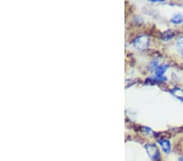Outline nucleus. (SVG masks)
Masks as SVG:
<instances>
[{"label": "nucleus", "instance_id": "f257e3e1", "mask_svg": "<svg viewBox=\"0 0 183 161\" xmlns=\"http://www.w3.org/2000/svg\"><path fill=\"white\" fill-rule=\"evenodd\" d=\"M146 150L149 156L153 160H158L159 159V151L157 146L154 144H147L146 146Z\"/></svg>", "mask_w": 183, "mask_h": 161}, {"label": "nucleus", "instance_id": "f03ea898", "mask_svg": "<svg viewBox=\"0 0 183 161\" xmlns=\"http://www.w3.org/2000/svg\"><path fill=\"white\" fill-rule=\"evenodd\" d=\"M148 42L149 40L148 38H147V37L142 35V36L138 37V38L134 41V43L136 48H138V49L139 50H142L147 47V45H148Z\"/></svg>", "mask_w": 183, "mask_h": 161}, {"label": "nucleus", "instance_id": "7ed1b4c3", "mask_svg": "<svg viewBox=\"0 0 183 161\" xmlns=\"http://www.w3.org/2000/svg\"><path fill=\"white\" fill-rule=\"evenodd\" d=\"M159 145L161 146L162 149L164 150V152L168 153L169 151H170L171 145H170V142H168V140H165V139L159 140Z\"/></svg>", "mask_w": 183, "mask_h": 161}, {"label": "nucleus", "instance_id": "20e7f679", "mask_svg": "<svg viewBox=\"0 0 183 161\" xmlns=\"http://www.w3.org/2000/svg\"><path fill=\"white\" fill-rule=\"evenodd\" d=\"M168 65H161V66H157V68L155 69V74L157 77H161L164 74V72L166 71V69H168Z\"/></svg>", "mask_w": 183, "mask_h": 161}, {"label": "nucleus", "instance_id": "39448f33", "mask_svg": "<svg viewBox=\"0 0 183 161\" xmlns=\"http://www.w3.org/2000/svg\"><path fill=\"white\" fill-rule=\"evenodd\" d=\"M183 21V16L181 14H176L173 16V17L171 19V22L174 23V24H181Z\"/></svg>", "mask_w": 183, "mask_h": 161}, {"label": "nucleus", "instance_id": "423d86ee", "mask_svg": "<svg viewBox=\"0 0 183 161\" xmlns=\"http://www.w3.org/2000/svg\"><path fill=\"white\" fill-rule=\"evenodd\" d=\"M177 50L181 54H183V38H180L176 42Z\"/></svg>", "mask_w": 183, "mask_h": 161}, {"label": "nucleus", "instance_id": "0eeeda50", "mask_svg": "<svg viewBox=\"0 0 183 161\" xmlns=\"http://www.w3.org/2000/svg\"><path fill=\"white\" fill-rule=\"evenodd\" d=\"M172 95H174L177 98L183 100V90H180V89H174L172 90Z\"/></svg>", "mask_w": 183, "mask_h": 161}, {"label": "nucleus", "instance_id": "6e6552de", "mask_svg": "<svg viewBox=\"0 0 183 161\" xmlns=\"http://www.w3.org/2000/svg\"><path fill=\"white\" fill-rule=\"evenodd\" d=\"M168 33L169 32H167L164 34V40H166V41H168V40H169L171 38H172V37H173V34H168Z\"/></svg>", "mask_w": 183, "mask_h": 161}, {"label": "nucleus", "instance_id": "1a4fd4ad", "mask_svg": "<svg viewBox=\"0 0 183 161\" xmlns=\"http://www.w3.org/2000/svg\"><path fill=\"white\" fill-rule=\"evenodd\" d=\"M178 161H183V157L182 156L180 157V158L178 159Z\"/></svg>", "mask_w": 183, "mask_h": 161}]
</instances>
